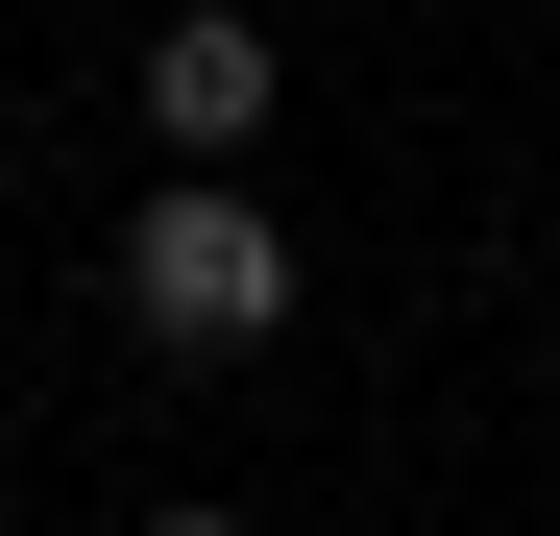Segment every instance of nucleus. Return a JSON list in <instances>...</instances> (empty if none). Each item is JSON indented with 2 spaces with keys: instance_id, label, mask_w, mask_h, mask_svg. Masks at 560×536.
<instances>
[{
  "instance_id": "1",
  "label": "nucleus",
  "mask_w": 560,
  "mask_h": 536,
  "mask_svg": "<svg viewBox=\"0 0 560 536\" xmlns=\"http://www.w3.org/2000/svg\"><path fill=\"white\" fill-rule=\"evenodd\" d=\"M122 317L171 341V366H244V341H293V220H268L244 171H171V196L122 220Z\"/></svg>"
},
{
  "instance_id": "2",
  "label": "nucleus",
  "mask_w": 560,
  "mask_h": 536,
  "mask_svg": "<svg viewBox=\"0 0 560 536\" xmlns=\"http://www.w3.org/2000/svg\"><path fill=\"white\" fill-rule=\"evenodd\" d=\"M268 98H293V49H268L244 0L147 25V123H171V171H244V147H268Z\"/></svg>"
},
{
  "instance_id": "3",
  "label": "nucleus",
  "mask_w": 560,
  "mask_h": 536,
  "mask_svg": "<svg viewBox=\"0 0 560 536\" xmlns=\"http://www.w3.org/2000/svg\"><path fill=\"white\" fill-rule=\"evenodd\" d=\"M147 536H244V512H220V488H171V512H147Z\"/></svg>"
}]
</instances>
